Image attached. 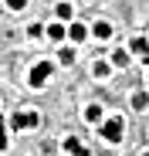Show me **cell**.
<instances>
[{
    "label": "cell",
    "instance_id": "obj_13",
    "mask_svg": "<svg viewBox=\"0 0 149 156\" xmlns=\"http://www.w3.org/2000/svg\"><path fill=\"white\" fill-rule=\"evenodd\" d=\"M58 61H61V65H71V61H74V48H61Z\"/></svg>",
    "mask_w": 149,
    "mask_h": 156
},
{
    "label": "cell",
    "instance_id": "obj_12",
    "mask_svg": "<svg viewBox=\"0 0 149 156\" xmlns=\"http://www.w3.org/2000/svg\"><path fill=\"white\" fill-rule=\"evenodd\" d=\"M92 71H95V78H105V75H112V68H109L105 61H95V68H92Z\"/></svg>",
    "mask_w": 149,
    "mask_h": 156
},
{
    "label": "cell",
    "instance_id": "obj_2",
    "mask_svg": "<svg viewBox=\"0 0 149 156\" xmlns=\"http://www.w3.org/2000/svg\"><path fill=\"white\" fill-rule=\"evenodd\" d=\"M51 71H54L51 61H37V65L31 68V75H27V85H31V88H41L47 78H51Z\"/></svg>",
    "mask_w": 149,
    "mask_h": 156
},
{
    "label": "cell",
    "instance_id": "obj_6",
    "mask_svg": "<svg viewBox=\"0 0 149 156\" xmlns=\"http://www.w3.org/2000/svg\"><path fill=\"white\" fill-rule=\"evenodd\" d=\"M95 37H98V41H109V37H112V24H109V20H98V24H95Z\"/></svg>",
    "mask_w": 149,
    "mask_h": 156
},
{
    "label": "cell",
    "instance_id": "obj_3",
    "mask_svg": "<svg viewBox=\"0 0 149 156\" xmlns=\"http://www.w3.org/2000/svg\"><path fill=\"white\" fill-rule=\"evenodd\" d=\"M37 122H41V115H37L34 109H20V112L10 119V129H34Z\"/></svg>",
    "mask_w": 149,
    "mask_h": 156
},
{
    "label": "cell",
    "instance_id": "obj_14",
    "mask_svg": "<svg viewBox=\"0 0 149 156\" xmlns=\"http://www.w3.org/2000/svg\"><path fill=\"white\" fill-rule=\"evenodd\" d=\"M24 4H27V0H7V7H10V10H20Z\"/></svg>",
    "mask_w": 149,
    "mask_h": 156
},
{
    "label": "cell",
    "instance_id": "obj_5",
    "mask_svg": "<svg viewBox=\"0 0 149 156\" xmlns=\"http://www.w3.org/2000/svg\"><path fill=\"white\" fill-rule=\"evenodd\" d=\"M68 37H71L74 44H81V41L88 37V27H85L81 20H74V24H68Z\"/></svg>",
    "mask_w": 149,
    "mask_h": 156
},
{
    "label": "cell",
    "instance_id": "obj_8",
    "mask_svg": "<svg viewBox=\"0 0 149 156\" xmlns=\"http://www.w3.org/2000/svg\"><path fill=\"white\" fill-rule=\"evenodd\" d=\"M64 149H68V153H71V156H78V153H81V149H85V146H81V143H78V139H74V136H68V139H64Z\"/></svg>",
    "mask_w": 149,
    "mask_h": 156
},
{
    "label": "cell",
    "instance_id": "obj_9",
    "mask_svg": "<svg viewBox=\"0 0 149 156\" xmlns=\"http://www.w3.org/2000/svg\"><path fill=\"white\" fill-rule=\"evenodd\" d=\"M85 122H102V109H98V105H88V109H85Z\"/></svg>",
    "mask_w": 149,
    "mask_h": 156
},
{
    "label": "cell",
    "instance_id": "obj_11",
    "mask_svg": "<svg viewBox=\"0 0 149 156\" xmlns=\"http://www.w3.org/2000/svg\"><path fill=\"white\" fill-rule=\"evenodd\" d=\"M146 105H149V95L146 92H136L132 95V109H146Z\"/></svg>",
    "mask_w": 149,
    "mask_h": 156
},
{
    "label": "cell",
    "instance_id": "obj_4",
    "mask_svg": "<svg viewBox=\"0 0 149 156\" xmlns=\"http://www.w3.org/2000/svg\"><path fill=\"white\" fill-rule=\"evenodd\" d=\"M129 48H132V55L142 58V65H149V41H146V37H132Z\"/></svg>",
    "mask_w": 149,
    "mask_h": 156
},
{
    "label": "cell",
    "instance_id": "obj_15",
    "mask_svg": "<svg viewBox=\"0 0 149 156\" xmlns=\"http://www.w3.org/2000/svg\"><path fill=\"white\" fill-rule=\"evenodd\" d=\"M142 156H149V153H142Z\"/></svg>",
    "mask_w": 149,
    "mask_h": 156
},
{
    "label": "cell",
    "instance_id": "obj_1",
    "mask_svg": "<svg viewBox=\"0 0 149 156\" xmlns=\"http://www.w3.org/2000/svg\"><path fill=\"white\" fill-rule=\"evenodd\" d=\"M122 126H126V122H122L119 115H112V119H105V122H102V129H98V133H102V139H105V143H112V146H115V143H122V136H126V129H122Z\"/></svg>",
    "mask_w": 149,
    "mask_h": 156
},
{
    "label": "cell",
    "instance_id": "obj_10",
    "mask_svg": "<svg viewBox=\"0 0 149 156\" xmlns=\"http://www.w3.org/2000/svg\"><path fill=\"white\" fill-rule=\"evenodd\" d=\"M54 17L58 20H71V4H58L54 7Z\"/></svg>",
    "mask_w": 149,
    "mask_h": 156
},
{
    "label": "cell",
    "instance_id": "obj_7",
    "mask_svg": "<svg viewBox=\"0 0 149 156\" xmlns=\"http://www.w3.org/2000/svg\"><path fill=\"white\" fill-rule=\"evenodd\" d=\"M47 37H51V41H64V37H68V31H64V27H61V24L54 20V24H51V27H47Z\"/></svg>",
    "mask_w": 149,
    "mask_h": 156
}]
</instances>
